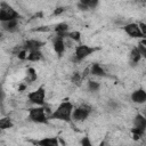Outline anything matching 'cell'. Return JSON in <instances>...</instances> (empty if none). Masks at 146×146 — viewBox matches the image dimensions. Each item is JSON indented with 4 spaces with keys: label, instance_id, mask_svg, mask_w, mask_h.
<instances>
[{
    "label": "cell",
    "instance_id": "26",
    "mask_svg": "<svg viewBox=\"0 0 146 146\" xmlns=\"http://www.w3.org/2000/svg\"><path fill=\"white\" fill-rule=\"evenodd\" d=\"M3 38V34H2V32H0V40Z\"/></svg>",
    "mask_w": 146,
    "mask_h": 146
},
{
    "label": "cell",
    "instance_id": "6",
    "mask_svg": "<svg viewBox=\"0 0 146 146\" xmlns=\"http://www.w3.org/2000/svg\"><path fill=\"white\" fill-rule=\"evenodd\" d=\"M97 50H98V48L80 43L74 47V62H81V60L86 59L87 57H89L90 55H92Z\"/></svg>",
    "mask_w": 146,
    "mask_h": 146
},
{
    "label": "cell",
    "instance_id": "22",
    "mask_svg": "<svg viewBox=\"0 0 146 146\" xmlns=\"http://www.w3.org/2000/svg\"><path fill=\"white\" fill-rule=\"evenodd\" d=\"M80 145H81V146H94L92 141L90 140V138H89L88 136H84V137L81 139V141H80Z\"/></svg>",
    "mask_w": 146,
    "mask_h": 146
},
{
    "label": "cell",
    "instance_id": "20",
    "mask_svg": "<svg viewBox=\"0 0 146 146\" xmlns=\"http://www.w3.org/2000/svg\"><path fill=\"white\" fill-rule=\"evenodd\" d=\"M27 74V80L30 81V82H33V81H35L36 80V78H38V75H36V71L33 68V67H30V68H27V72H26Z\"/></svg>",
    "mask_w": 146,
    "mask_h": 146
},
{
    "label": "cell",
    "instance_id": "4",
    "mask_svg": "<svg viewBox=\"0 0 146 146\" xmlns=\"http://www.w3.org/2000/svg\"><path fill=\"white\" fill-rule=\"evenodd\" d=\"M92 112V108L87 105V104H81L76 107L73 108V112H72V116H71V121H74V122H83L86 121L89 115L91 114Z\"/></svg>",
    "mask_w": 146,
    "mask_h": 146
},
{
    "label": "cell",
    "instance_id": "14",
    "mask_svg": "<svg viewBox=\"0 0 146 146\" xmlns=\"http://www.w3.org/2000/svg\"><path fill=\"white\" fill-rule=\"evenodd\" d=\"M54 31H55L56 35L65 38L66 34L68 33V24H67V23H64V22H63V23H59V24H57V25L55 26Z\"/></svg>",
    "mask_w": 146,
    "mask_h": 146
},
{
    "label": "cell",
    "instance_id": "24",
    "mask_svg": "<svg viewBox=\"0 0 146 146\" xmlns=\"http://www.w3.org/2000/svg\"><path fill=\"white\" fill-rule=\"evenodd\" d=\"M63 11H64V8H57V9H55L54 14H55V15H58V14H60V13H63Z\"/></svg>",
    "mask_w": 146,
    "mask_h": 146
},
{
    "label": "cell",
    "instance_id": "16",
    "mask_svg": "<svg viewBox=\"0 0 146 146\" xmlns=\"http://www.w3.org/2000/svg\"><path fill=\"white\" fill-rule=\"evenodd\" d=\"M42 57H43V55H42L41 50H32V51H29V52H27V55H26V59H25V60L35 63V62L41 60Z\"/></svg>",
    "mask_w": 146,
    "mask_h": 146
},
{
    "label": "cell",
    "instance_id": "3",
    "mask_svg": "<svg viewBox=\"0 0 146 146\" xmlns=\"http://www.w3.org/2000/svg\"><path fill=\"white\" fill-rule=\"evenodd\" d=\"M46 88L44 86H40L38 87L36 89L30 91L26 96L27 100L30 104L32 105H35V106H44V103H46Z\"/></svg>",
    "mask_w": 146,
    "mask_h": 146
},
{
    "label": "cell",
    "instance_id": "17",
    "mask_svg": "<svg viewBox=\"0 0 146 146\" xmlns=\"http://www.w3.org/2000/svg\"><path fill=\"white\" fill-rule=\"evenodd\" d=\"M13 125H14V122L10 117H8V116L0 117V131L10 129V128H13Z\"/></svg>",
    "mask_w": 146,
    "mask_h": 146
},
{
    "label": "cell",
    "instance_id": "12",
    "mask_svg": "<svg viewBox=\"0 0 146 146\" xmlns=\"http://www.w3.org/2000/svg\"><path fill=\"white\" fill-rule=\"evenodd\" d=\"M38 146H60L57 137H43L35 141Z\"/></svg>",
    "mask_w": 146,
    "mask_h": 146
},
{
    "label": "cell",
    "instance_id": "25",
    "mask_svg": "<svg viewBox=\"0 0 146 146\" xmlns=\"http://www.w3.org/2000/svg\"><path fill=\"white\" fill-rule=\"evenodd\" d=\"M98 146H106V144H105V141H104V140H102V141L99 143V145H98Z\"/></svg>",
    "mask_w": 146,
    "mask_h": 146
},
{
    "label": "cell",
    "instance_id": "19",
    "mask_svg": "<svg viewBox=\"0 0 146 146\" xmlns=\"http://www.w3.org/2000/svg\"><path fill=\"white\" fill-rule=\"evenodd\" d=\"M65 38H68V39H71V40H73V41L79 42V41L81 40V34H80L79 31H73V32H68Z\"/></svg>",
    "mask_w": 146,
    "mask_h": 146
},
{
    "label": "cell",
    "instance_id": "10",
    "mask_svg": "<svg viewBox=\"0 0 146 146\" xmlns=\"http://www.w3.org/2000/svg\"><path fill=\"white\" fill-rule=\"evenodd\" d=\"M43 46V42H41L40 40H36V39H29L24 42V44L22 46L23 49L25 51H32V50H41Z\"/></svg>",
    "mask_w": 146,
    "mask_h": 146
},
{
    "label": "cell",
    "instance_id": "8",
    "mask_svg": "<svg viewBox=\"0 0 146 146\" xmlns=\"http://www.w3.org/2000/svg\"><path fill=\"white\" fill-rule=\"evenodd\" d=\"M52 49H54V51L57 54L58 57H62L63 54H64L65 50H66L65 38L56 35V36L52 39Z\"/></svg>",
    "mask_w": 146,
    "mask_h": 146
},
{
    "label": "cell",
    "instance_id": "7",
    "mask_svg": "<svg viewBox=\"0 0 146 146\" xmlns=\"http://www.w3.org/2000/svg\"><path fill=\"white\" fill-rule=\"evenodd\" d=\"M123 30L131 38H137V39H140V38L144 39L145 38V35L140 31V27H139L138 23H128L127 25H124Z\"/></svg>",
    "mask_w": 146,
    "mask_h": 146
},
{
    "label": "cell",
    "instance_id": "21",
    "mask_svg": "<svg viewBox=\"0 0 146 146\" xmlns=\"http://www.w3.org/2000/svg\"><path fill=\"white\" fill-rule=\"evenodd\" d=\"M82 2L86 5V7L88 9H95L99 5V2L97 0H82Z\"/></svg>",
    "mask_w": 146,
    "mask_h": 146
},
{
    "label": "cell",
    "instance_id": "9",
    "mask_svg": "<svg viewBox=\"0 0 146 146\" xmlns=\"http://www.w3.org/2000/svg\"><path fill=\"white\" fill-rule=\"evenodd\" d=\"M130 99L131 102L138 104V105H141L146 102V91L144 88H138L136 90H133L130 95Z\"/></svg>",
    "mask_w": 146,
    "mask_h": 146
},
{
    "label": "cell",
    "instance_id": "11",
    "mask_svg": "<svg viewBox=\"0 0 146 146\" xmlns=\"http://www.w3.org/2000/svg\"><path fill=\"white\" fill-rule=\"evenodd\" d=\"M1 24V30L5 32H9V33H14L18 30L19 27V18L17 19H11L5 23H0Z\"/></svg>",
    "mask_w": 146,
    "mask_h": 146
},
{
    "label": "cell",
    "instance_id": "23",
    "mask_svg": "<svg viewBox=\"0 0 146 146\" xmlns=\"http://www.w3.org/2000/svg\"><path fill=\"white\" fill-rule=\"evenodd\" d=\"M5 98H6V92H5L3 87L0 84V104H1V103H3Z\"/></svg>",
    "mask_w": 146,
    "mask_h": 146
},
{
    "label": "cell",
    "instance_id": "1",
    "mask_svg": "<svg viewBox=\"0 0 146 146\" xmlns=\"http://www.w3.org/2000/svg\"><path fill=\"white\" fill-rule=\"evenodd\" d=\"M73 108H74L73 103H71L70 100H63L56 107V110H54V112L50 114L49 117L54 119V120L64 121V122H71V116H72Z\"/></svg>",
    "mask_w": 146,
    "mask_h": 146
},
{
    "label": "cell",
    "instance_id": "27",
    "mask_svg": "<svg viewBox=\"0 0 146 146\" xmlns=\"http://www.w3.org/2000/svg\"><path fill=\"white\" fill-rule=\"evenodd\" d=\"M0 146H1V145H0Z\"/></svg>",
    "mask_w": 146,
    "mask_h": 146
},
{
    "label": "cell",
    "instance_id": "2",
    "mask_svg": "<svg viewBox=\"0 0 146 146\" xmlns=\"http://www.w3.org/2000/svg\"><path fill=\"white\" fill-rule=\"evenodd\" d=\"M27 119L32 123L35 124H47L48 123V114L44 106H35L31 107L27 113Z\"/></svg>",
    "mask_w": 146,
    "mask_h": 146
},
{
    "label": "cell",
    "instance_id": "18",
    "mask_svg": "<svg viewBox=\"0 0 146 146\" xmlns=\"http://www.w3.org/2000/svg\"><path fill=\"white\" fill-rule=\"evenodd\" d=\"M87 88H88L89 91H91V92H96V91L99 90V88H100V83L97 82V81H92V80H90V81H88Z\"/></svg>",
    "mask_w": 146,
    "mask_h": 146
},
{
    "label": "cell",
    "instance_id": "15",
    "mask_svg": "<svg viewBox=\"0 0 146 146\" xmlns=\"http://www.w3.org/2000/svg\"><path fill=\"white\" fill-rule=\"evenodd\" d=\"M141 58H143V57H141L139 50L137 49V47H133V48L131 49V51H130V55H129V60H130L131 65H137V64L140 62Z\"/></svg>",
    "mask_w": 146,
    "mask_h": 146
},
{
    "label": "cell",
    "instance_id": "5",
    "mask_svg": "<svg viewBox=\"0 0 146 146\" xmlns=\"http://www.w3.org/2000/svg\"><path fill=\"white\" fill-rule=\"evenodd\" d=\"M19 18V13L7 2L0 3V23Z\"/></svg>",
    "mask_w": 146,
    "mask_h": 146
},
{
    "label": "cell",
    "instance_id": "13",
    "mask_svg": "<svg viewBox=\"0 0 146 146\" xmlns=\"http://www.w3.org/2000/svg\"><path fill=\"white\" fill-rule=\"evenodd\" d=\"M89 73H90L91 75H94V76H99V78H104V76H106V72H105V70H104L99 64H97V63H95V64H92V65L90 66V68H89Z\"/></svg>",
    "mask_w": 146,
    "mask_h": 146
}]
</instances>
